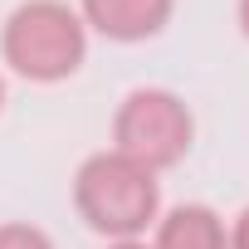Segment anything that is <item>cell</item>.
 Here are the masks:
<instances>
[{
    "label": "cell",
    "mask_w": 249,
    "mask_h": 249,
    "mask_svg": "<svg viewBox=\"0 0 249 249\" xmlns=\"http://www.w3.org/2000/svg\"><path fill=\"white\" fill-rule=\"evenodd\" d=\"M73 205L78 220L103 239H142V230L161 215V186L157 171L117 152H98L73 176Z\"/></svg>",
    "instance_id": "obj_1"
},
{
    "label": "cell",
    "mask_w": 249,
    "mask_h": 249,
    "mask_svg": "<svg viewBox=\"0 0 249 249\" xmlns=\"http://www.w3.org/2000/svg\"><path fill=\"white\" fill-rule=\"evenodd\" d=\"M0 54L30 83H64L88 54V25L64 0H25L0 30Z\"/></svg>",
    "instance_id": "obj_2"
},
{
    "label": "cell",
    "mask_w": 249,
    "mask_h": 249,
    "mask_svg": "<svg viewBox=\"0 0 249 249\" xmlns=\"http://www.w3.org/2000/svg\"><path fill=\"white\" fill-rule=\"evenodd\" d=\"M196 142V117L171 88H132L112 117V152L147 171L176 166Z\"/></svg>",
    "instance_id": "obj_3"
},
{
    "label": "cell",
    "mask_w": 249,
    "mask_h": 249,
    "mask_svg": "<svg viewBox=\"0 0 249 249\" xmlns=\"http://www.w3.org/2000/svg\"><path fill=\"white\" fill-rule=\"evenodd\" d=\"M171 5L176 0H83V25L98 30L103 39H117V44H137V39H152L166 30L171 20Z\"/></svg>",
    "instance_id": "obj_4"
},
{
    "label": "cell",
    "mask_w": 249,
    "mask_h": 249,
    "mask_svg": "<svg viewBox=\"0 0 249 249\" xmlns=\"http://www.w3.org/2000/svg\"><path fill=\"white\" fill-rule=\"evenodd\" d=\"M152 249H230L225 220L210 205H171L157 215V244Z\"/></svg>",
    "instance_id": "obj_5"
},
{
    "label": "cell",
    "mask_w": 249,
    "mask_h": 249,
    "mask_svg": "<svg viewBox=\"0 0 249 249\" xmlns=\"http://www.w3.org/2000/svg\"><path fill=\"white\" fill-rule=\"evenodd\" d=\"M0 249H54V239L30 220H5L0 225Z\"/></svg>",
    "instance_id": "obj_6"
},
{
    "label": "cell",
    "mask_w": 249,
    "mask_h": 249,
    "mask_svg": "<svg viewBox=\"0 0 249 249\" xmlns=\"http://www.w3.org/2000/svg\"><path fill=\"white\" fill-rule=\"evenodd\" d=\"M225 239H230V249H249V205L234 215V225L225 230Z\"/></svg>",
    "instance_id": "obj_7"
},
{
    "label": "cell",
    "mask_w": 249,
    "mask_h": 249,
    "mask_svg": "<svg viewBox=\"0 0 249 249\" xmlns=\"http://www.w3.org/2000/svg\"><path fill=\"white\" fill-rule=\"evenodd\" d=\"M107 249H152V244H142V239H107Z\"/></svg>",
    "instance_id": "obj_8"
},
{
    "label": "cell",
    "mask_w": 249,
    "mask_h": 249,
    "mask_svg": "<svg viewBox=\"0 0 249 249\" xmlns=\"http://www.w3.org/2000/svg\"><path fill=\"white\" fill-rule=\"evenodd\" d=\"M239 30H244V39H249V0H239Z\"/></svg>",
    "instance_id": "obj_9"
},
{
    "label": "cell",
    "mask_w": 249,
    "mask_h": 249,
    "mask_svg": "<svg viewBox=\"0 0 249 249\" xmlns=\"http://www.w3.org/2000/svg\"><path fill=\"white\" fill-rule=\"evenodd\" d=\"M0 107H5V78H0Z\"/></svg>",
    "instance_id": "obj_10"
}]
</instances>
